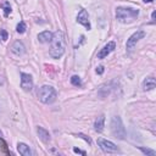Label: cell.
<instances>
[{
  "mask_svg": "<svg viewBox=\"0 0 156 156\" xmlns=\"http://www.w3.org/2000/svg\"><path fill=\"white\" fill-rule=\"evenodd\" d=\"M71 83L73 85H76V87H80L82 85V80H80V78L78 76H72L71 77Z\"/></svg>",
  "mask_w": 156,
  "mask_h": 156,
  "instance_id": "17",
  "label": "cell"
},
{
  "mask_svg": "<svg viewBox=\"0 0 156 156\" xmlns=\"http://www.w3.org/2000/svg\"><path fill=\"white\" fill-rule=\"evenodd\" d=\"M104 127H105V115H100L94 122V129L95 132L100 133L104 130Z\"/></svg>",
  "mask_w": 156,
  "mask_h": 156,
  "instance_id": "12",
  "label": "cell"
},
{
  "mask_svg": "<svg viewBox=\"0 0 156 156\" xmlns=\"http://www.w3.org/2000/svg\"><path fill=\"white\" fill-rule=\"evenodd\" d=\"M38 98L43 104H52L57 98V93L51 85H43L38 91Z\"/></svg>",
  "mask_w": 156,
  "mask_h": 156,
  "instance_id": "3",
  "label": "cell"
},
{
  "mask_svg": "<svg viewBox=\"0 0 156 156\" xmlns=\"http://www.w3.org/2000/svg\"><path fill=\"white\" fill-rule=\"evenodd\" d=\"M0 39L4 40V41L7 39V33H6V30H4V29L0 30Z\"/></svg>",
  "mask_w": 156,
  "mask_h": 156,
  "instance_id": "21",
  "label": "cell"
},
{
  "mask_svg": "<svg viewBox=\"0 0 156 156\" xmlns=\"http://www.w3.org/2000/svg\"><path fill=\"white\" fill-rule=\"evenodd\" d=\"M98 145L105 152H117L118 151V147L116 146V144H113L112 141H108L106 139H102V138L98 139Z\"/></svg>",
  "mask_w": 156,
  "mask_h": 156,
  "instance_id": "6",
  "label": "cell"
},
{
  "mask_svg": "<svg viewBox=\"0 0 156 156\" xmlns=\"http://www.w3.org/2000/svg\"><path fill=\"white\" fill-rule=\"evenodd\" d=\"M110 91H111V83H106V84H102L100 88H99V91H98V94H99V96L101 98V99H105L108 94H110Z\"/></svg>",
  "mask_w": 156,
  "mask_h": 156,
  "instance_id": "13",
  "label": "cell"
},
{
  "mask_svg": "<svg viewBox=\"0 0 156 156\" xmlns=\"http://www.w3.org/2000/svg\"><path fill=\"white\" fill-rule=\"evenodd\" d=\"M111 133L115 138L123 140L126 138V129L123 127L122 119L119 116H113L111 119Z\"/></svg>",
  "mask_w": 156,
  "mask_h": 156,
  "instance_id": "4",
  "label": "cell"
},
{
  "mask_svg": "<svg viewBox=\"0 0 156 156\" xmlns=\"http://www.w3.org/2000/svg\"><path fill=\"white\" fill-rule=\"evenodd\" d=\"M156 87V80H155V78H152V77H149V78H146L144 82H143V88H144V90H151V89H154Z\"/></svg>",
  "mask_w": 156,
  "mask_h": 156,
  "instance_id": "16",
  "label": "cell"
},
{
  "mask_svg": "<svg viewBox=\"0 0 156 156\" xmlns=\"http://www.w3.org/2000/svg\"><path fill=\"white\" fill-rule=\"evenodd\" d=\"M16 30L18 32V33H24L26 32V23L23 22V21H21L18 24H17V27H16Z\"/></svg>",
  "mask_w": 156,
  "mask_h": 156,
  "instance_id": "18",
  "label": "cell"
},
{
  "mask_svg": "<svg viewBox=\"0 0 156 156\" xmlns=\"http://www.w3.org/2000/svg\"><path fill=\"white\" fill-rule=\"evenodd\" d=\"M21 88L24 91H30L33 89V79L28 73H21Z\"/></svg>",
  "mask_w": 156,
  "mask_h": 156,
  "instance_id": "7",
  "label": "cell"
},
{
  "mask_svg": "<svg viewBox=\"0 0 156 156\" xmlns=\"http://www.w3.org/2000/svg\"><path fill=\"white\" fill-rule=\"evenodd\" d=\"M51 39H52V33L49 30H44L38 34V40L40 43H49V41H51Z\"/></svg>",
  "mask_w": 156,
  "mask_h": 156,
  "instance_id": "15",
  "label": "cell"
},
{
  "mask_svg": "<svg viewBox=\"0 0 156 156\" xmlns=\"http://www.w3.org/2000/svg\"><path fill=\"white\" fill-rule=\"evenodd\" d=\"M66 50V39L61 30H57L52 34L51 39V46L49 50V54L52 58H60Z\"/></svg>",
  "mask_w": 156,
  "mask_h": 156,
  "instance_id": "1",
  "label": "cell"
},
{
  "mask_svg": "<svg viewBox=\"0 0 156 156\" xmlns=\"http://www.w3.org/2000/svg\"><path fill=\"white\" fill-rule=\"evenodd\" d=\"M0 136H2V133H1V130H0Z\"/></svg>",
  "mask_w": 156,
  "mask_h": 156,
  "instance_id": "27",
  "label": "cell"
},
{
  "mask_svg": "<svg viewBox=\"0 0 156 156\" xmlns=\"http://www.w3.org/2000/svg\"><path fill=\"white\" fill-rule=\"evenodd\" d=\"M2 83H4V79H2V77L0 76V84H2Z\"/></svg>",
  "mask_w": 156,
  "mask_h": 156,
  "instance_id": "25",
  "label": "cell"
},
{
  "mask_svg": "<svg viewBox=\"0 0 156 156\" xmlns=\"http://www.w3.org/2000/svg\"><path fill=\"white\" fill-rule=\"evenodd\" d=\"M11 51H12L15 55L21 56V55H23V54H24L26 48H24V45H23V43H22V41L16 40V41L12 44V46H11Z\"/></svg>",
  "mask_w": 156,
  "mask_h": 156,
  "instance_id": "10",
  "label": "cell"
},
{
  "mask_svg": "<svg viewBox=\"0 0 156 156\" xmlns=\"http://www.w3.org/2000/svg\"><path fill=\"white\" fill-rule=\"evenodd\" d=\"M37 134H38V136H39V139L41 141H44V143H49L50 141V134L45 128L37 127Z\"/></svg>",
  "mask_w": 156,
  "mask_h": 156,
  "instance_id": "11",
  "label": "cell"
},
{
  "mask_svg": "<svg viewBox=\"0 0 156 156\" xmlns=\"http://www.w3.org/2000/svg\"><path fill=\"white\" fill-rule=\"evenodd\" d=\"M96 73H98V74H102V73H104V67H102V66H99V67L96 68Z\"/></svg>",
  "mask_w": 156,
  "mask_h": 156,
  "instance_id": "22",
  "label": "cell"
},
{
  "mask_svg": "<svg viewBox=\"0 0 156 156\" xmlns=\"http://www.w3.org/2000/svg\"><path fill=\"white\" fill-rule=\"evenodd\" d=\"M116 49V43L115 41H110V43H107L100 51H99V54H98V58H105L110 52H112L113 50Z\"/></svg>",
  "mask_w": 156,
  "mask_h": 156,
  "instance_id": "9",
  "label": "cell"
},
{
  "mask_svg": "<svg viewBox=\"0 0 156 156\" xmlns=\"http://www.w3.org/2000/svg\"><path fill=\"white\" fill-rule=\"evenodd\" d=\"M151 18H152V21H155V12H152V15H151Z\"/></svg>",
  "mask_w": 156,
  "mask_h": 156,
  "instance_id": "24",
  "label": "cell"
},
{
  "mask_svg": "<svg viewBox=\"0 0 156 156\" xmlns=\"http://www.w3.org/2000/svg\"><path fill=\"white\" fill-rule=\"evenodd\" d=\"M4 11H5V16H9V13L11 12V6H10V4L9 2H5L4 5Z\"/></svg>",
  "mask_w": 156,
  "mask_h": 156,
  "instance_id": "20",
  "label": "cell"
},
{
  "mask_svg": "<svg viewBox=\"0 0 156 156\" xmlns=\"http://www.w3.org/2000/svg\"><path fill=\"white\" fill-rule=\"evenodd\" d=\"M17 150L22 156H30L32 155V151H30L29 146L24 143H18L17 144Z\"/></svg>",
  "mask_w": 156,
  "mask_h": 156,
  "instance_id": "14",
  "label": "cell"
},
{
  "mask_svg": "<svg viewBox=\"0 0 156 156\" xmlns=\"http://www.w3.org/2000/svg\"><path fill=\"white\" fill-rule=\"evenodd\" d=\"M73 151H74V152H77V154H82V155H85V151H82V150H79V149H77V147H74V149H73Z\"/></svg>",
  "mask_w": 156,
  "mask_h": 156,
  "instance_id": "23",
  "label": "cell"
},
{
  "mask_svg": "<svg viewBox=\"0 0 156 156\" xmlns=\"http://www.w3.org/2000/svg\"><path fill=\"white\" fill-rule=\"evenodd\" d=\"M143 1H144V2H152L154 0H143Z\"/></svg>",
  "mask_w": 156,
  "mask_h": 156,
  "instance_id": "26",
  "label": "cell"
},
{
  "mask_svg": "<svg viewBox=\"0 0 156 156\" xmlns=\"http://www.w3.org/2000/svg\"><path fill=\"white\" fill-rule=\"evenodd\" d=\"M139 150L141 151V152H144L145 155H150V156H155L156 155V152L154 151V150H150V149H145V147H139Z\"/></svg>",
  "mask_w": 156,
  "mask_h": 156,
  "instance_id": "19",
  "label": "cell"
},
{
  "mask_svg": "<svg viewBox=\"0 0 156 156\" xmlns=\"http://www.w3.org/2000/svg\"><path fill=\"white\" fill-rule=\"evenodd\" d=\"M144 37H145V33H144L143 30H136L135 33H133V34L129 37V39L127 40V44H126L127 50H128V51H132V50L134 49V46L136 45V43H138L140 39H143Z\"/></svg>",
  "mask_w": 156,
  "mask_h": 156,
  "instance_id": "5",
  "label": "cell"
},
{
  "mask_svg": "<svg viewBox=\"0 0 156 156\" xmlns=\"http://www.w3.org/2000/svg\"><path fill=\"white\" fill-rule=\"evenodd\" d=\"M77 22L80 23L82 26H84L88 30L90 29V22H89V15L85 10H80L78 16H77Z\"/></svg>",
  "mask_w": 156,
  "mask_h": 156,
  "instance_id": "8",
  "label": "cell"
},
{
  "mask_svg": "<svg viewBox=\"0 0 156 156\" xmlns=\"http://www.w3.org/2000/svg\"><path fill=\"white\" fill-rule=\"evenodd\" d=\"M139 15L138 9L132 7H117L116 9V18L122 23H129L133 22Z\"/></svg>",
  "mask_w": 156,
  "mask_h": 156,
  "instance_id": "2",
  "label": "cell"
}]
</instances>
